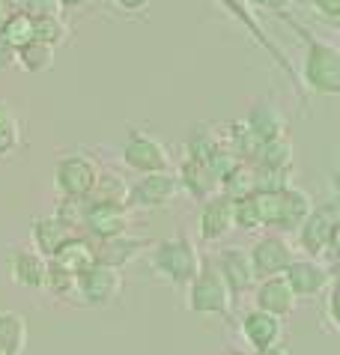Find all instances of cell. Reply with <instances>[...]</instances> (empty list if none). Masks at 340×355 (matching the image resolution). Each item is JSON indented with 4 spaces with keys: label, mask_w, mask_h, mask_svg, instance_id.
<instances>
[{
    "label": "cell",
    "mask_w": 340,
    "mask_h": 355,
    "mask_svg": "<svg viewBox=\"0 0 340 355\" xmlns=\"http://www.w3.org/2000/svg\"><path fill=\"white\" fill-rule=\"evenodd\" d=\"M281 18L305 42V63L298 72L302 90H311L316 96H340V48L314 36L298 18H289L287 12H281Z\"/></svg>",
    "instance_id": "1"
},
{
    "label": "cell",
    "mask_w": 340,
    "mask_h": 355,
    "mask_svg": "<svg viewBox=\"0 0 340 355\" xmlns=\"http://www.w3.org/2000/svg\"><path fill=\"white\" fill-rule=\"evenodd\" d=\"M149 266H153V272L158 278H164L167 284H173V287H188L200 266H203V254L197 251V245L192 236L179 233V236H170V239H162V242H153V248H149Z\"/></svg>",
    "instance_id": "2"
},
{
    "label": "cell",
    "mask_w": 340,
    "mask_h": 355,
    "mask_svg": "<svg viewBox=\"0 0 340 355\" xmlns=\"http://www.w3.org/2000/svg\"><path fill=\"white\" fill-rule=\"evenodd\" d=\"M257 197V209L263 227H272L278 233H293L314 209L311 194L298 185H287L284 191L275 194H254Z\"/></svg>",
    "instance_id": "3"
},
{
    "label": "cell",
    "mask_w": 340,
    "mask_h": 355,
    "mask_svg": "<svg viewBox=\"0 0 340 355\" xmlns=\"http://www.w3.org/2000/svg\"><path fill=\"white\" fill-rule=\"evenodd\" d=\"M236 299L230 295L227 284L221 281V275L212 266V260L203 257L197 278L185 287V308L197 313V317H230L233 313Z\"/></svg>",
    "instance_id": "4"
},
{
    "label": "cell",
    "mask_w": 340,
    "mask_h": 355,
    "mask_svg": "<svg viewBox=\"0 0 340 355\" xmlns=\"http://www.w3.org/2000/svg\"><path fill=\"white\" fill-rule=\"evenodd\" d=\"M337 233H340V212L337 203H323L314 206L311 215L296 227V239L298 248H302L311 260L337 257Z\"/></svg>",
    "instance_id": "5"
},
{
    "label": "cell",
    "mask_w": 340,
    "mask_h": 355,
    "mask_svg": "<svg viewBox=\"0 0 340 355\" xmlns=\"http://www.w3.org/2000/svg\"><path fill=\"white\" fill-rule=\"evenodd\" d=\"M218 3H221V9L224 12L233 18V21L239 24V27H245V33L254 39V42L263 48V51L272 57L275 60V66L281 69V72L289 78V81H293V87H296V93H298V98H302V105L307 102V96H305V90H302V84H298V72H296V66L289 63V57H287V51L281 45L275 42L272 36L266 33V27H263V21H260L257 18V12L251 9V3H248V0H218Z\"/></svg>",
    "instance_id": "6"
},
{
    "label": "cell",
    "mask_w": 340,
    "mask_h": 355,
    "mask_svg": "<svg viewBox=\"0 0 340 355\" xmlns=\"http://www.w3.org/2000/svg\"><path fill=\"white\" fill-rule=\"evenodd\" d=\"M123 162L128 171L141 173H162V171H173V159L170 150L158 141L155 135H146L141 129H128L126 141H123Z\"/></svg>",
    "instance_id": "7"
},
{
    "label": "cell",
    "mask_w": 340,
    "mask_h": 355,
    "mask_svg": "<svg viewBox=\"0 0 340 355\" xmlns=\"http://www.w3.org/2000/svg\"><path fill=\"white\" fill-rule=\"evenodd\" d=\"M99 171H102V167L90 159V155L69 153L54 164L57 191L63 194L66 200H87L90 191H93V185H96Z\"/></svg>",
    "instance_id": "8"
},
{
    "label": "cell",
    "mask_w": 340,
    "mask_h": 355,
    "mask_svg": "<svg viewBox=\"0 0 340 355\" xmlns=\"http://www.w3.org/2000/svg\"><path fill=\"white\" fill-rule=\"evenodd\" d=\"M75 295L84 304H90V308H111L123 295V272L102 263H93L87 272L78 275Z\"/></svg>",
    "instance_id": "9"
},
{
    "label": "cell",
    "mask_w": 340,
    "mask_h": 355,
    "mask_svg": "<svg viewBox=\"0 0 340 355\" xmlns=\"http://www.w3.org/2000/svg\"><path fill=\"white\" fill-rule=\"evenodd\" d=\"M179 197V180L173 171L141 173L128 185V209H164Z\"/></svg>",
    "instance_id": "10"
},
{
    "label": "cell",
    "mask_w": 340,
    "mask_h": 355,
    "mask_svg": "<svg viewBox=\"0 0 340 355\" xmlns=\"http://www.w3.org/2000/svg\"><path fill=\"white\" fill-rule=\"evenodd\" d=\"M248 260H251V272L257 281L263 278H275V275H284L287 266L293 263V245L284 233H266L251 245L248 251Z\"/></svg>",
    "instance_id": "11"
},
{
    "label": "cell",
    "mask_w": 340,
    "mask_h": 355,
    "mask_svg": "<svg viewBox=\"0 0 340 355\" xmlns=\"http://www.w3.org/2000/svg\"><path fill=\"white\" fill-rule=\"evenodd\" d=\"M132 224V209L128 206H117V203H90L84 200V212H81V227L93 236L96 242L102 239H114L119 233H128Z\"/></svg>",
    "instance_id": "12"
},
{
    "label": "cell",
    "mask_w": 340,
    "mask_h": 355,
    "mask_svg": "<svg viewBox=\"0 0 340 355\" xmlns=\"http://www.w3.org/2000/svg\"><path fill=\"white\" fill-rule=\"evenodd\" d=\"M284 281L289 284L296 299H319L325 293V287L334 281V269L319 260H293L284 272Z\"/></svg>",
    "instance_id": "13"
},
{
    "label": "cell",
    "mask_w": 340,
    "mask_h": 355,
    "mask_svg": "<svg viewBox=\"0 0 340 355\" xmlns=\"http://www.w3.org/2000/svg\"><path fill=\"white\" fill-rule=\"evenodd\" d=\"M233 197H227L218 191L215 197H209L200 206V215H197V233L203 242H221L233 233Z\"/></svg>",
    "instance_id": "14"
},
{
    "label": "cell",
    "mask_w": 340,
    "mask_h": 355,
    "mask_svg": "<svg viewBox=\"0 0 340 355\" xmlns=\"http://www.w3.org/2000/svg\"><path fill=\"white\" fill-rule=\"evenodd\" d=\"M149 248H153V239H146V236L119 233V236H114V239H102L96 245V263L111 266V269L123 272L126 266L141 260Z\"/></svg>",
    "instance_id": "15"
},
{
    "label": "cell",
    "mask_w": 340,
    "mask_h": 355,
    "mask_svg": "<svg viewBox=\"0 0 340 355\" xmlns=\"http://www.w3.org/2000/svg\"><path fill=\"white\" fill-rule=\"evenodd\" d=\"M212 260V266L218 269V275H221V281L227 284V290L233 299H239L242 293H248L257 284L254 272H251V260H248V251L245 248H224L218 251Z\"/></svg>",
    "instance_id": "16"
},
{
    "label": "cell",
    "mask_w": 340,
    "mask_h": 355,
    "mask_svg": "<svg viewBox=\"0 0 340 355\" xmlns=\"http://www.w3.org/2000/svg\"><path fill=\"white\" fill-rule=\"evenodd\" d=\"M239 329H242V338L251 349H269L284 343V320L272 317L266 311H248L242 320H239Z\"/></svg>",
    "instance_id": "17"
},
{
    "label": "cell",
    "mask_w": 340,
    "mask_h": 355,
    "mask_svg": "<svg viewBox=\"0 0 340 355\" xmlns=\"http://www.w3.org/2000/svg\"><path fill=\"white\" fill-rule=\"evenodd\" d=\"M9 278L22 290H42L45 287V272H48V257H42L36 248H15L6 260Z\"/></svg>",
    "instance_id": "18"
},
{
    "label": "cell",
    "mask_w": 340,
    "mask_h": 355,
    "mask_svg": "<svg viewBox=\"0 0 340 355\" xmlns=\"http://www.w3.org/2000/svg\"><path fill=\"white\" fill-rule=\"evenodd\" d=\"M176 180H179V191H185L197 203H203V200H209V197H215L218 191H221V182H218V176L209 171L203 162L188 159V155L182 159V164H179Z\"/></svg>",
    "instance_id": "19"
},
{
    "label": "cell",
    "mask_w": 340,
    "mask_h": 355,
    "mask_svg": "<svg viewBox=\"0 0 340 355\" xmlns=\"http://www.w3.org/2000/svg\"><path fill=\"white\" fill-rule=\"evenodd\" d=\"M296 295L289 290V284L284 281V275H275V278H263L257 284V293H254V308L257 311H266L272 317H289L296 311Z\"/></svg>",
    "instance_id": "20"
},
{
    "label": "cell",
    "mask_w": 340,
    "mask_h": 355,
    "mask_svg": "<svg viewBox=\"0 0 340 355\" xmlns=\"http://www.w3.org/2000/svg\"><path fill=\"white\" fill-rule=\"evenodd\" d=\"M248 129H251L260 141H275V137H287V116L278 107L272 98H257L254 107L248 111V116L242 120Z\"/></svg>",
    "instance_id": "21"
},
{
    "label": "cell",
    "mask_w": 340,
    "mask_h": 355,
    "mask_svg": "<svg viewBox=\"0 0 340 355\" xmlns=\"http://www.w3.org/2000/svg\"><path fill=\"white\" fill-rule=\"evenodd\" d=\"M72 236H78V233L69 224L60 221L57 215H39L33 221V248L42 254V257H54L60 245L69 242Z\"/></svg>",
    "instance_id": "22"
},
{
    "label": "cell",
    "mask_w": 340,
    "mask_h": 355,
    "mask_svg": "<svg viewBox=\"0 0 340 355\" xmlns=\"http://www.w3.org/2000/svg\"><path fill=\"white\" fill-rule=\"evenodd\" d=\"M54 266H60L63 272H69V275H81V272H87L90 266L96 263V245L93 242H87V239H81V236H72L69 242H63L57 248V254L54 257H48Z\"/></svg>",
    "instance_id": "23"
},
{
    "label": "cell",
    "mask_w": 340,
    "mask_h": 355,
    "mask_svg": "<svg viewBox=\"0 0 340 355\" xmlns=\"http://www.w3.org/2000/svg\"><path fill=\"white\" fill-rule=\"evenodd\" d=\"M30 343L27 320L18 311H0V347L6 355H24Z\"/></svg>",
    "instance_id": "24"
},
{
    "label": "cell",
    "mask_w": 340,
    "mask_h": 355,
    "mask_svg": "<svg viewBox=\"0 0 340 355\" xmlns=\"http://www.w3.org/2000/svg\"><path fill=\"white\" fill-rule=\"evenodd\" d=\"M87 200L90 203H117V206H126V200H128V182L119 173L99 171L96 185H93V191H90Z\"/></svg>",
    "instance_id": "25"
},
{
    "label": "cell",
    "mask_w": 340,
    "mask_h": 355,
    "mask_svg": "<svg viewBox=\"0 0 340 355\" xmlns=\"http://www.w3.org/2000/svg\"><path fill=\"white\" fill-rule=\"evenodd\" d=\"M15 66L24 69L27 75H42L54 66V48H48L45 42H36L30 39L27 45H22L15 51Z\"/></svg>",
    "instance_id": "26"
},
{
    "label": "cell",
    "mask_w": 340,
    "mask_h": 355,
    "mask_svg": "<svg viewBox=\"0 0 340 355\" xmlns=\"http://www.w3.org/2000/svg\"><path fill=\"white\" fill-rule=\"evenodd\" d=\"M22 141H24L22 120H18V114L12 111V105H9L6 98H0V159L22 150Z\"/></svg>",
    "instance_id": "27"
},
{
    "label": "cell",
    "mask_w": 340,
    "mask_h": 355,
    "mask_svg": "<svg viewBox=\"0 0 340 355\" xmlns=\"http://www.w3.org/2000/svg\"><path fill=\"white\" fill-rule=\"evenodd\" d=\"M251 185L254 194H275L293 185V171H281V167H266V164H251Z\"/></svg>",
    "instance_id": "28"
},
{
    "label": "cell",
    "mask_w": 340,
    "mask_h": 355,
    "mask_svg": "<svg viewBox=\"0 0 340 355\" xmlns=\"http://www.w3.org/2000/svg\"><path fill=\"white\" fill-rule=\"evenodd\" d=\"M69 24L63 15H51V18H33V39L36 42H45L48 48H63L69 42Z\"/></svg>",
    "instance_id": "29"
},
{
    "label": "cell",
    "mask_w": 340,
    "mask_h": 355,
    "mask_svg": "<svg viewBox=\"0 0 340 355\" xmlns=\"http://www.w3.org/2000/svg\"><path fill=\"white\" fill-rule=\"evenodd\" d=\"M257 164L293 171V144H289V137H275V141H266L263 150H260Z\"/></svg>",
    "instance_id": "30"
},
{
    "label": "cell",
    "mask_w": 340,
    "mask_h": 355,
    "mask_svg": "<svg viewBox=\"0 0 340 355\" xmlns=\"http://www.w3.org/2000/svg\"><path fill=\"white\" fill-rule=\"evenodd\" d=\"M0 39L18 51V48L27 45L30 39H33V18L24 15V12H12L6 18V24L0 27Z\"/></svg>",
    "instance_id": "31"
},
{
    "label": "cell",
    "mask_w": 340,
    "mask_h": 355,
    "mask_svg": "<svg viewBox=\"0 0 340 355\" xmlns=\"http://www.w3.org/2000/svg\"><path fill=\"white\" fill-rule=\"evenodd\" d=\"M233 227H236V230H245V233H257L260 227H263L254 194L236 197V200H233Z\"/></svg>",
    "instance_id": "32"
},
{
    "label": "cell",
    "mask_w": 340,
    "mask_h": 355,
    "mask_svg": "<svg viewBox=\"0 0 340 355\" xmlns=\"http://www.w3.org/2000/svg\"><path fill=\"white\" fill-rule=\"evenodd\" d=\"M218 144H221V135H215V132H209L206 125H200V129H194L192 135H188L185 155L188 159H197V162H206V155L212 153Z\"/></svg>",
    "instance_id": "33"
},
{
    "label": "cell",
    "mask_w": 340,
    "mask_h": 355,
    "mask_svg": "<svg viewBox=\"0 0 340 355\" xmlns=\"http://www.w3.org/2000/svg\"><path fill=\"white\" fill-rule=\"evenodd\" d=\"M75 284H78L75 275L63 272V269H60V266H54L51 260H48L45 287H42V290H48L51 295H57V299H69V295H75Z\"/></svg>",
    "instance_id": "34"
},
{
    "label": "cell",
    "mask_w": 340,
    "mask_h": 355,
    "mask_svg": "<svg viewBox=\"0 0 340 355\" xmlns=\"http://www.w3.org/2000/svg\"><path fill=\"white\" fill-rule=\"evenodd\" d=\"M15 12H24L30 18H51V15H63L60 0H12Z\"/></svg>",
    "instance_id": "35"
},
{
    "label": "cell",
    "mask_w": 340,
    "mask_h": 355,
    "mask_svg": "<svg viewBox=\"0 0 340 355\" xmlns=\"http://www.w3.org/2000/svg\"><path fill=\"white\" fill-rule=\"evenodd\" d=\"M319 302H323V317H325V325L332 331L340 329V322H337V313H334V302H337V281H332L325 287V293L319 295Z\"/></svg>",
    "instance_id": "36"
},
{
    "label": "cell",
    "mask_w": 340,
    "mask_h": 355,
    "mask_svg": "<svg viewBox=\"0 0 340 355\" xmlns=\"http://www.w3.org/2000/svg\"><path fill=\"white\" fill-rule=\"evenodd\" d=\"M314 9L319 12V18L328 24L340 21V0H314Z\"/></svg>",
    "instance_id": "37"
},
{
    "label": "cell",
    "mask_w": 340,
    "mask_h": 355,
    "mask_svg": "<svg viewBox=\"0 0 340 355\" xmlns=\"http://www.w3.org/2000/svg\"><path fill=\"white\" fill-rule=\"evenodd\" d=\"M108 3L123 15H135V12H144V9L153 6V0H108Z\"/></svg>",
    "instance_id": "38"
},
{
    "label": "cell",
    "mask_w": 340,
    "mask_h": 355,
    "mask_svg": "<svg viewBox=\"0 0 340 355\" xmlns=\"http://www.w3.org/2000/svg\"><path fill=\"white\" fill-rule=\"evenodd\" d=\"M248 3H251L254 12L260 9V12H278V15H281V12H287V9H289L293 0H248Z\"/></svg>",
    "instance_id": "39"
},
{
    "label": "cell",
    "mask_w": 340,
    "mask_h": 355,
    "mask_svg": "<svg viewBox=\"0 0 340 355\" xmlns=\"http://www.w3.org/2000/svg\"><path fill=\"white\" fill-rule=\"evenodd\" d=\"M12 66H15V48L0 39V72H6V69H12Z\"/></svg>",
    "instance_id": "40"
},
{
    "label": "cell",
    "mask_w": 340,
    "mask_h": 355,
    "mask_svg": "<svg viewBox=\"0 0 340 355\" xmlns=\"http://www.w3.org/2000/svg\"><path fill=\"white\" fill-rule=\"evenodd\" d=\"M90 6H93V0H60V9H63V12H84Z\"/></svg>",
    "instance_id": "41"
},
{
    "label": "cell",
    "mask_w": 340,
    "mask_h": 355,
    "mask_svg": "<svg viewBox=\"0 0 340 355\" xmlns=\"http://www.w3.org/2000/svg\"><path fill=\"white\" fill-rule=\"evenodd\" d=\"M15 12V6H12V0H0V27L6 24V18Z\"/></svg>",
    "instance_id": "42"
},
{
    "label": "cell",
    "mask_w": 340,
    "mask_h": 355,
    "mask_svg": "<svg viewBox=\"0 0 340 355\" xmlns=\"http://www.w3.org/2000/svg\"><path fill=\"white\" fill-rule=\"evenodd\" d=\"M251 355H289V352H287V347L278 343V347H269V349H254Z\"/></svg>",
    "instance_id": "43"
},
{
    "label": "cell",
    "mask_w": 340,
    "mask_h": 355,
    "mask_svg": "<svg viewBox=\"0 0 340 355\" xmlns=\"http://www.w3.org/2000/svg\"><path fill=\"white\" fill-rule=\"evenodd\" d=\"M0 355H6V349H3V347H0Z\"/></svg>",
    "instance_id": "44"
}]
</instances>
